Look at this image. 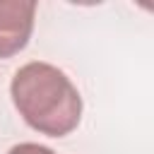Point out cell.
Returning <instances> with one entry per match:
<instances>
[{"mask_svg": "<svg viewBox=\"0 0 154 154\" xmlns=\"http://www.w3.org/2000/svg\"><path fill=\"white\" fill-rule=\"evenodd\" d=\"M10 96L22 120L48 137L70 135L82 118V96L72 79L51 63L22 65L12 82Z\"/></svg>", "mask_w": 154, "mask_h": 154, "instance_id": "6da1fadb", "label": "cell"}, {"mask_svg": "<svg viewBox=\"0 0 154 154\" xmlns=\"http://www.w3.org/2000/svg\"><path fill=\"white\" fill-rule=\"evenodd\" d=\"M7 154H55L51 147H46V144H36V142H19V144H14Z\"/></svg>", "mask_w": 154, "mask_h": 154, "instance_id": "3957f363", "label": "cell"}, {"mask_svg": "<svg viewBox=\"0 0 154 154\" xmlns=\"http://www.w3.org/2000/svg\"><path fill=\"white\" fill-rule=\"evenodd\" d=\"M36 2L31 0H7L0 2V58H12L31 38Z\"/></svg>", "mask_w": 154, "mask_h": 154, "instance_id": "7a4b0ae2", "label": "cell"}]
</instances>
